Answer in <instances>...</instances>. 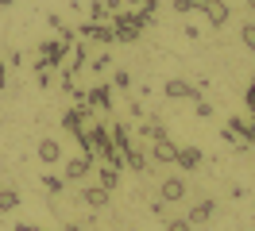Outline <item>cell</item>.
<instances>
[{
	"mask_svg": "<svg viewBox=\"0 0 255 231\" xmlns=\"http://www.w3.org/2000/svg\"><path fill=\"white\" fill-rule=\"evenodd\" d=\"M66 50L70 46L62 43V39H43L39 43V62H35V74H50V70H58L66 62Z\"/></svg>",
	"mask_w": 255,
	"mask_h": 231,
	"instance_id": "obj_1",
	"label": "cell"
},
{
	"mask_svg": "<svg viewBox=\"0 0 255 231\" xmlns=\"http://www.w3.org/2000/svg\"><path fill=\"white\" fill-rule=\"evenodd\" d=\"M197 12L205 15L209 27H224V23L232 19V8H228L224 0H197Z\"/></svg>",
	"mask_w": 255,
	"mask_h": 231,
	"instance_id": "obj_2",
	"label": "cell"
},
{
	"mask_svg": "<svg viewBox=\"0 0 255 231\" xmlns=\"http://www.w3.org/2000/svg\"><path fill=\"white\" fill-rule=\"evenodd\" d=\"M162 92L170 96V100H201V85H193V81H182V77H170Z\"/></svg>",
	"mask_w": 255,
	"mask_h": 231,
	"instance_id": "obj_3",
	"label": "cell"
},
{
	"mask_svg": "<svg viewBox=\"0 0 255 231\" xmlns=\"http://www.w3.org/2000/svg\"><path fill=\"white\" fill-rule=\"evenodd\" d=\"M81 39H93V43H101V46H112L116 43V35H112V23H93V19H89V23H81Z\"/></svg>",
	"mask_w": 255,
	"mask_h": 231,
	"instance_id": "obj_4",
	"label": "cell"
},
{
	"mask_svg": "<svg viewBox=\"0 0 255 231\" xmlns=\"http://www.w3.org/2000/svg\"><path fill=\"white\" fill-rule=\"evenodd\" d=\"M228 131L240 135L248 147H255V112H248V116H232V120H228Z\"/></svg>",
	"mask_w": 255,
	"mask_h": 231,
	"instance_id": "obj_5",
	"label": "cell"
},
{
	"mask_svg": "<svg viewBox=\"0 0 255 231\" xmlns=\"http://www.w3.org/2000/svg\"><path fill=\"white\" fill-rule=\"evenodd\" d=\"M81 204H85V208H109L112 204V193L109 189H101V185H81Z\"/></svg>",
	"mask_w": 255,
	"mask_h": 231,
	"instance_id": "obj_6",
	"label": "cell"
},
{
	"mask_svg": "<svg viewBox=\"0 0 255 231\" xmlns=\"http://www.w3.org/2000/svg\"><path fill=\"white\" fill-rule=\"evenodd\" d=\"M89 169H93V154H78V158H70V162H66L62 177H66V185H74V181H81Z\"/></svg>",
	"mask_w": 255,
	"mask_h": 231,
	"instance_id": "obj_7",
	"label": "cell"
},
{
	"mask_svg": "<svg viewBox=\"0 0 255 231\" xmlns=\"http://www.w3.org/2000/svg\"><path fill=\"white\" fill-rule=\"evenodd\" d=\"M85 108H89V112H109V108H112L109 85H93V89H85Z\"/></svg>",
	"mask_w": 255,
	"mask_h": 231,
	"instance_id": "obj_8",
	"label": "cell"
},
{
	"mask_svg": "<svg viewBox=\"0 0 255 231\" xmlns=\"http://www.w3.org/2000/svg\"><path fill=\"white\" fill-rule=\"evenodd\" d=\"M182 197H186V177H162V185H159V200H166V204H178Z\"/></svg>",
	"mask_w": 255,
	"mask_h": 231,
	"instance_id": "obj_9",
	"label": "cell"
},
{
	"mask_svg": "<svg viewBox=\"0 0 255 231\" xmlns=\"http://www.w3.org/2000/svg\"><path fill=\"white\" fill-rule=\"evenodd\" d=\"M213 212H217V200L201 197L190 212H186V220H190V228H197V224H209V220H213Z\"/></svg>",
	"mask_w": 255,
	"mask_h": 231,
	"instance_id": "obj_10",
	"label": "cell"
},
{
	"mask_svg": "<svg viewBox=\"0 0 255 231\" xmlns=\"http://www.w3.org/2000/svg\"><path fill=\"white\" fill-rule=\"evenodd\" d=\"M89 116H93L89 108H70V112L62 116V127L70 131V135H78V131H85V127H89Z\"/></svg>",
	"mask_w": 255,
	"mask_h": 231,
	"instance_id": "obj_11",
	"label": "cell"
},
{
	"mask_svg": "<svg viewBox=\"0 0 255 231\" xmlns=\"http://www.w3.org/2000/svg\"><path fill=\"white\" fill-rule=\"evenodd\" d=\"M174 166L186 169V173H193V169L201 166V151H197V147H178L174 151Z\"/></svg>",
	"mask_w": 255,
	"mask_h": 231,
	"instance_id": "obj_12",
	"label": "cell"
},
{
	"mask_svg": "<svg viewBox=\"0 0 255 231\" xmlns=\"http://www.w3.org/2000/svg\"><path fill=\"white\" fill-rule=\"evenodd\" d=\"M174 143L170 139H159V143H151V162H159V166H174Z\"/></svg>",
	"mask_w": 255,
	"mask_h": 231,
	"instance_id": "obj_13",
	"label": "cell"
},
{
	"mask_svg": "<svg viewBox=\"0 0 255 231\" xmlns=\"http://www.w3.org/2000/svg\"><path fill=\"white\" fill-rule=\"evenodd\" d=\"M39 162H47V166H54L58 158H62V147H58V139H39Z\"/></svg>",
	"mask_w": 255,
	"mask_h": 231,
	"instance_id": "obj_14",
	"label": "cell"
},
{
	"mask_svg": "<svg viewBox=\"0 0 255 231\" xmlns=\"http://www.w3.org/2000/svg\"><path fill=\"white\" fill-rule=\"evenodd\" d=\"M16 208H19V189H4L0 185V216L16 212Z\"/></svg>",
	"mask_w": 255,
	"mask_h": 231,
	"instance_id": "obj_15",
	"label": "cell"
},
{
	"mask_svg": "<svg viewBox=\"0 0 255 231\" xmlns=\"http://www.w3.org/2000/svg\"><path fill=\"white\" fill-rule=\"evenodd\" d=\"M97 185L112 193V189L120 185V169H112V166H101V169H97Z\"/></svg>",
	"mask_w": 255,
	"mask_h": 231,
	"instance_id": "obj_16",
	"label": "cell"
},
{
	"mask_svg": "<svg viewBox=\"0 0 255 231\" xmlns=\"http://www.w3.org/2000/svg\"><path fill=\"white\" fill-rule=\"evenodd\" d=\"M39 185L47 189L50 197H58V193L66 189V177H62V173H43V177H39Z\"/></svg>",
	"mask_w": 255,
	"mask_h": 231,
	"instance_id": "obj_17",
	"label": "cell"
},
{
	"mask_svg": "<svg viewBox=\"0 0 255 231\" xmlns=\"http://www.w3.org/2000/svg\"><path fill=\"white\" fill-rule=\"evenodd\" d=\"M124 166H128V169H135V173H143V169H151V162H147L143 154L131 147V151H124Z\"/></svg>",
	"mask_w": 255,
	"mask_h": 231,
	"instance_id": "obj_18",
	"label": "cell"
},
{
	"mask_svg": "<svg viewBox=\"0 0 255 231\" xmlns=\"http://www.w3.org/2000/svg\"><path fill=\"white\" fill-rule=\"evenodd\" d=\"M240 43L255 54V23H240Z\"/></svg>",
	"mask_w": 255,
	"mask_h": 231,
	"instance_id": "obj_19",
	"label": "cell"
},
{
	"mask_svg": "<svg viewBox=\"0 0 255 231\" xmlns=\"http://www.w3.org/2000/svg\"><path fill=\"white\" fill-rule=\"evenodd\" d=\"M89 19H93V23H109V8H105V0H97L93 8H89Z\"/></svg>",
	"mask_w": 255,
	"mask_h": 231,
	"instance_id": "obj_20",
	"label": "cell"
},
{
	"mask_svg": "<svg viewBox=\"0 0 255 231\" xmlns=\"http://www.w3.org/2000/svg\"><path fill=\"white\" fill-rule=\"evenodd\" d=\"M151 216L155 220H170V204L166 200H151Z\"/></svg>",
	"mask_w": 255,
	"mask_h": 231,
	"instance_id": "obj_21",
	"label": "cell"
},
{
	"mask_svg": "<svg viewBox=\"0 0 255 231\" xmlns=\"http://www.w3.org/2000/svg\"><path fill=\"white\" fill-rule=\"evenodd\" d=\"M162 231H193V228H190V220H186V216H178V220L170 216V220H166V228H162Z\"/></svg>",
	"mask_w": 255,
	"mask_h": 231,
	"instance_id": "obj_22",
	"label": "cell"
},
{
	"mask_svg": "<svg viewBox=\"0 0 255 231\" xmlns=\"http://www.w3.org/2000/svg\"><path fill=\"white\" fill-rule=\"evenodd\" d=\"M112 85H116V89H131V74H128V70H116V74H112Z\"/></svg>",
	"mask_w": 255,
	"mask_h": 231,
	"instance_id": "obj_23",
	"label": "cell"
},
{
	"mask_svg": "<svg viewBox=\"0 0 255 231\" xmlns=\"http://www.w3.org/2000/svg\"><path fill=\"white\" fill-rule=\"evenodd\" d=\"M193 116H197V120H209V116H213V104H209V100H193Z\"/></svg>",
	"mask_w": 255,
	"mask_h": 231,
	"instance_id": "obj_24",
	"label": "cell"
},
{
	"mask_svg": "<svg viewBox=\"0 0 255 231\" xmlns=\"http://www.w3.org/2000/svg\"><path fill=\"white\" fill-rule=\"evenodd\" d=\"M174 12L186 15V12H197V0H174Z\"/></svg>",
	"mask_w": 255,
	"mask_h": 231,
	"instance_id": "obj_25",
	"label": "cell"
},
{
	"mask_svg": "<svg viewBox=\"0 0 255 231\" xmlns=\"http://www.w3.org/2000/svg\"><path fill=\"white\" fill-rule=\"evenodd\" d=\"M89 66H93L97 74H101V70H109V66H112V58H109V54H97V58L89 62Z\"/></svg>",
	"mask_w": 255,
	"mask_h": 231,
	"instance_id": "obj_26",
	"label": "cell"
},
{
	"mask_svg": "<svg viewBox=\"0 0 255 231\" xmlns=\"http://www.w3.org/2000/svg\"><path fill=\"white\" fill-rule=\"evenodd\" d=\"M47 23H50V31H58V35H62V31H66V23H62V15H54V12L47 15Z\"/></svg>",
	"mask_w": 255,
	"mask_h": 231,
	"instance_id": "obj_27",
	"label": "cell"
},
{
	"mask_svg": "<svg viewBox=\"0 0 255 231\" xmlns=\"http://www.w3.org/2000/svg\"><path fill=\"white\" fill-rule=\"evenodd\" d=\"M182 35H186V39H197V35H201V27H197V23H182Z\"/></svg>",
	"mask_w": 255,
	"mask_h": 231,
	"instance_id": "obj_28",
	"label": "cell"
},
{
	"mask_svg": "<svg viewBox=\"0 0 255 231\" xmlns=\"http://www.w3.org/2000/svg\"><path fill=\"white\" fill-rule=\"evenodd\" d=\"M128 112H131L135 120H143V104H139V100H131V104H128Z\"/></svg>",
	"mask_w": 255,
	"mask_h": 231,
	"instance_id": "obj_29",
	"label": "cell"
},
{
	"mask_svg": "<svg viewBox=\"0 0 255 231\" xmlns=\"http://www.w3.org/2000/svg\"><path fill=\"white\" fill-rule=\"evenodd\" d=\"M248 112H255V77H252V85H248Z\"/></svg>",
	"mask_w": 255,
	"mask_h": 231,
	"instance_id": "obj_30",
	"label": "cell"
},
{
	"mask_svg": "<svg viewBox=\"0 0 255 231\" xmlns=\"http://www.w3.org/2000/svg\"><path fill=\"white\" fill-rule=\"evenodd\" d=\"M16 231H39V228H35V224H23V220H19V224H16Z\"/></svg>",
	"mask_w": 255,
	"mask_h": 231,
	"instance_id": "obj_31",
	"label": "cell"
},
{
	"mask_svg": "<svg viewBox=\"0 0 255 231\" xmlns=\"http://www.w3.org/2000/svg\"><path fill=\"white\" fill-rule=\"evenodd\" d=\"M8 85V70H4V62H0V89Z\"/></svg>",
	"mask_w": 255,
	"mask_h": 231,
	"instance_id": "obj_32",
	"label": "cell"
},
{
	"mask_svg": "<svg viewBox=\"0 0 255 231\" xmlns=\"http://www.w3.org/2000/svg\"><path fill=\"white\" fill-rule=\"evenodd\" d=\"M62 231H81V228H78V224H66V228H62Z\"/></svg>",
	"mask_w": 255,
	"mask_h": 231,
	"instance_id": "obj_33",
	"label": "cell"
},
{
	"mask_svg": "<svg viewBox=\"0 0 255 231\" xmlns=\"http://www.w3.org/2000/svg\"><path fill=\"white\" fill-rule=\"evenodd\" d=\"M8 4H12V0H0V8H8Z\"/></svg>",
	"mask_w": 255,
	"mask_h": 231,
	"instance_id": "obj_34",
	"label": "cell"
},
{
	"mask_svg": "<svg viewBox=\"0 0 255 231\" xmlns=\"http://www.w3.org/2000/svg\"><path fill=\"white\" fill-rule=\"evenodd\" d=\"M248 8H252V12H255V0H248Z\"/></svg>",
	"mask_w": 255,
	"mask_h": 231,
	"instance_id": "obj_35",
	"label": "cell"
}]
</instances>
